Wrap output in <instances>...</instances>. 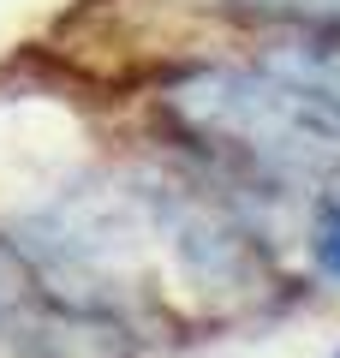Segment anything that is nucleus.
Listing matches in <instances>:
<instances>
[{
    "label": "nucleus",
    "mask_w": 340,
    "mask_h": 358,
    "mask_svg": "<svg viewBox=\"0 0 340 358\" xmlns=\"http://www.w3.org/2000/svg\"><path fill=\"white\" fill-rule=\"evenodd\" d=\"M334 358H340V352H334Z\"/></svg>",
    "instance_id": "nucleus-6"
},
{
    "label": "nucleus",
    "mask_w": 340,
    "mask_h": 358,
    "mask_svg": "<svg viewBox=\"0 0 340 358\" xmlns=\"http://www.w3.org/2000/svg\"><path fill=\"white\" fill-rule=\"evenodd\" d=\"M90 322L66 310L24 268L13 245H0V358H66V329Z\"/></svg>",
    "instance_id": "nucleus-2"
},
{
    "label": "nucleus",
    "mask_w": 340,
    "mask_h": 358,
    "mask_svg": "<svg viewBox=\"0 0 340 358\" xmlns=\"http://www.w3.org/2000/svg\"><path fill=\"white\" fill-rule=\"evenodd\" d=\"M221 6L275 30H340V0H221Z\"/></svg>",
    "instance_id": "nucleus-4"
},
{
    "label": "nucleus",
    "mask_w": 340,
    "mask_h": 358,
    "mask_svg": "<svg viewBox=\"0 0 340 358\" xmlns=\"http://www.w3.org/2000/svg\"><path fill=\"white\" fill-rule=\"evenodd\" d=\"M304 251L323 281H340V197H316L304 221Z\"/></svg>",
    "instance_id": "nucleus-5"
},
{
    "label": "nucleus",
    "mask_w": 340,
    "mask_h": 358,
    "mask_svg": "<svg viewBox=\"0 0 340 358\" xmlns=\"http://www.w3.org/2000/svg\"><path fill=\"white\" fill-rule=\"evenodd\" d=\"M162 114L227 179V192L340 197V114L299 84L245 66H191L167 78Z\"/></svg>",
    "instance_id": "nucleus-1"
},
{
    "label": "nucleus",
    "mask_w": 340,
    "mask_h": 358,
    "mask_svg": "<svg viewBox=\"0 0 340 358\" xmlns=\"http://www.w3.org/2000/svg\"><path fill=\"white\" fill-rule=\"evenodd\" d=\"M257 66L340 114V30H275L257 48Z\"/></svg>",
    "instance_id": "nucleus-3"
}]
</instances>
